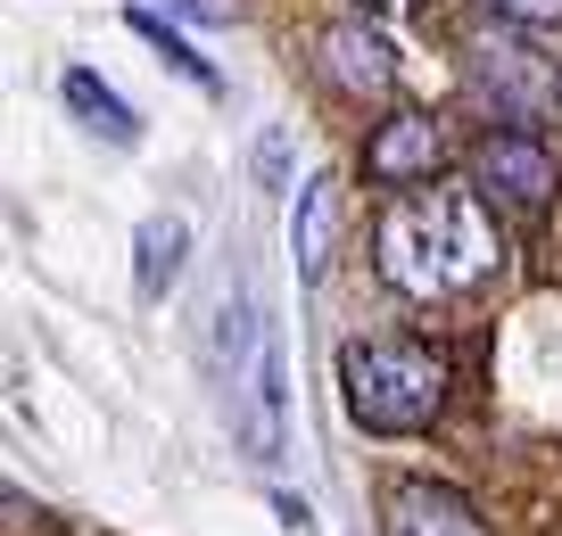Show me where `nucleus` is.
I'll use <instances>...</instances> for the list:
<instances>
[{
	"mask_svg": "<svg viewBox=\"0 0 562 536\" xmlns=\"http://www.w3.org/2000/svg\"><path fill=\"white\" fill-rule=\"evenodd\" d=\"M372 264L397 297L414 306H447V297H472L496 281L505 240H496V198L488 191H405L381 207L372 224Z\"/></svg>",
	"mask_w": 562,
	"mask_h": 536,
	"instance_id": "f257e3e1",
	"label": "nucleus"
},
{
	"mask_svg": "<svg viewBox=\"0 0 562 536\" xmlns=\"http://www.w3.org/2000/svg\"><path fill=\"white\" fill-rule=\"evenodd\" d=\"M339 404L372 437H414L447 413V355L422 339H348L339 346Z\"/></svg>",
	"mask_w": 562,
	"mask_h": 536,
	"instance_id": "f03ea898",
	"label": "nucleus"
},
{
	"mask_svg": "<svg viewBox=\"0 0 562 536\" xmlns=\"http://www.w3.org/2000/svg\"><path fill=\"white\" fill-rule=\"evenodd\" d=\"M463 83H472V100H488L496 116L521 124V133H538V124L562 107L554 58H538L529 42H505V34H480L472 50H463Z\"/></svg>",
	"mask_w": 562,
	"mask_h": 536,
	"instance_id": "7ed1b4c3",
	"label": "nucleus"
},
{
	"mask_svg": "<svg viewBox=\"0 0 562 536\" xmlns=\"http://www.w3.org/2000/svg\"><path fill=\"white\" fill-rule=\"evenodd\" d=\"M472 182L496 198V207H513V215H546L554 207V191H562V173H554V149H546L538 133H488L472 149Z\"/></svg>",
	"mask_w": 562,
	"mask_h": 536,
	"instance_id": "20e7f679",
	"label": "nucleus"
},
{
	"mask_svg": "<svg viewBox=\"0 0 562 536\" xmlns=\"http://www.w3.org/2000/svg\"><path fill=\"white\" fill-rule=\"evenodd\" d=\"M447 166V124L439 116H389L381 133L364 140V182L372 191H422V182H439Z\"/></svg>",
	"mask_w": 562,
	"mask_h": 536,
	"instance_id": "39448f33",
	"label": "nucleus"
},
{
	"mask_svg": "<svg viewBox=\"0 0 562 536\" xmlns=\"http://www.w3.org/2000/svg\"><path fill=\"white\" fill-rule=\"evenodd\" d=\"M315 58H323V83L348 91V100H389V83H397V50H389V34H372L364 18L323 25Z\"/></svg>",
	"mask_w": 562,
	"mask_h": 536,
	"instance_id": "423d86ee",
	"label": "nucleus"
},
{
	"mask_svg": "<svg viewBox=\"0 0 562 536\" xmlns=\"http://www.w3.org/2000/svg\"><path fill=\"white\" fill-rule=\"evenodd\" d=\"M248 437V454L257 463H273L281 446H290V355H281V330H265L257 339V372H248V413H232Z\"/></svg>",
	"mask_w": 562,
	"mask_h": 536,
	"instance_id": "0eeeda50",
	"label": "nucleus"
},
{
	"mask_svg": "<svg viewBox=\"0 0 562 536\" xmlns=\"http://www.w3.org/2000/svg\"><path fill=\"white\" fill-rule=\"evenodd\" d=\"M381 536H488L480 512L456 495V487H430V479H397L381 503Z\"/></svg>",
	"mask_w": 562,
	"mask_h": 536,
	"instance_id": "6e6552de",
	"label": "nucleus"
},
{
	"mask_svg": "<svg viewBox=\"0 0 562 536\" xmlns=\"http://www.w3.org/2000/svg\"><path fill=\"white\" fill-rule=\"evenodd\" d=\"M182 248H191V224L182 215H149L133 231V297L140 306H166V289L182 281Z\"/></svg>",
	"mask_w": 562,
	"mask_h": 536,
	"instance_id": "1a4fd4ad",
	"label": "nucleus"
},
{
	"mask_svg": "<svg viewBox=\"0 0 562 536\" xmlns=\"http://www.w3.org/2000/svg\"><path fill=\"white\" fill-rule=\"evenodd\" d=\"M331 240H339V182H306L299 207H290V256H299V281L331 273Z\"/></svg>",
	"mask_w": 562,
	"mask_h": 536,
	"instance_id": "9d476101",
	"label": "nucleus"
},
{
	"mask_svg": "<svg viewBox=\"0 0 562 536\" xmlns=\"http://www.w3.org/2000/svg\"><path fill=\"white\" fill-rule=\"evenodd\" d=\"M58 100H67V107H75V116H83L100 140H116V149H133V140H140V116H133V107H124V100H116V91H108L91 67H67Z\"/></svg>",
	"mask_w": 562,
	"mask_h": 536,
	"instance_id": "9b49d317",
	"label": "nucleus"
},
{
	"mask_svg": "<svg viewBox=\"0 0 562 536\" xmlns=\"http://www.w3.org/2000/svg\"><path fill=\"white\" fill-rule=\"evenodd\" d=\"M124 25H133V34H140V42H149V50H158V58H166V67H175V75H182V83H199V91H215V67H207V58H199V50H191V42H182V34H175V25H166V18H158V9H133V18H124Z\"/></svg>",
	"mask_w": 562,
	"mask_h": 536,
	"instance_id": "f8f14e48",
	"label": "nucleus"
},
{
	"mask_svg": "<svg viewBox=\"0 0 562 536\" xmlns=\"http://www.w3.org/2000/svg\"><path fill=\"white\" fill-rule=\"evenodd\" d=\"M480 9H496L505 25H562V0H480Z\"/></svg>",
	"mask_w": 562,
	"mask_h": 536,
	"instance_id": "ddd939ff",
	"label": "nucleus"
},
{
	"mask_svg": "<svg viewBox=\"0 0 562 536\" xmlns=\"http://www.w3.org/2000/svg\"><path fill=\"white\" fill-rule=\"evenodd\" d=\"M175 18H191V25H232V0H166Z\"/></svg>",
	"mask_w": 562,
	"mask_h": 536,
	"instance_id": "4468645a",
	"label": "nucleus"
},
{
	"mask_svg": "<svg viewBox=\"0 0 562 536\" xmlns=\"http://www.w3.org/2000/svg\"><path fill=\"white\" fill-rule=\"evenodd\" d=\"M273 512H281V528H290V536L315 528V503H306V495H273Z\"/></svg>",
	"mask_w": 562,
	"mask_h": 536,
	"instance_id": "2eb2a0df",
	"label": "nucleus"
},
{
	"mask_svg": "<svg viewBox=\"0 0 562 536\" xmlns=\"http://www.w3.org/2000/svg\"><path fill=\"white\" fill-rule=\"evenodd\" d=\"M364 18H397V9H414V0H356Z\"/></svg>",
	"mask_w": 562,
	"mask_h": 536,
	"instance_id": "dca6fc26",
	"label": "nucleus"
}]
</instances>
